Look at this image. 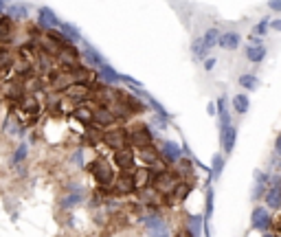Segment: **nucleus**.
<instances>
[{
	"label": "nucleus",
	"instance_id": "nucleus-1",
	"mask_svg": "<svg viewBox=\"0 0 281 237\" xmlns=\"http://www.w3.org/2000/svg\"><path fill=\"white\" fill-rule=\"evenodd\" d=\"M103 143H106L108 147H112V150H125L128 147V134H125L123 130H110L103 134Z\"/></svg>",
	"mask_w": 281,
	"mask_h": 237
},
{
	"label": "nucleus",
	"instance_id": "nucleus-2",
	"mask_svg": "<svg viewBox=\"0 0 281 237\" xmlns=\"http://www.w3.org/2000/svg\"><path fill=\"white\" fill-rule=\"evenodd\" d=\"M92 176L99 185H110L112 183V167L106 163V161H95L92 163Z\"/></svg>",
	"mask_w": 281,
	"mask_h": 237
},
{
	"label": "nucleus",
	"instance_id": "nucleus-3",
	"mask_svg": "<svg viewBox=\"0 0 281 237\" xmlns=\"http://www.w3.org/2000/svg\"><path fill=\"white\" fill-rule=\"evenodd\" d=\"M271 189L266 194V202L271 209H281V176H273L271 178Z\"/></svg>",
	"mask_w": 281,
	"mask_h": 237
},
{
	"label": "nucleus",
	"instance_id": "nucleus-4",
	"mask_svg": "<svg viewBox=\"0 0 281 237\" xmlns=\"http://www.w3.org/2000/svg\"><path fill=\"white\" fill-rule=\"evenodd\" d=\"M128 139L132 141V145H136V147H141V150H145V147L150 145V141H152V132L141 125V128H134V130L130 132Z\"/></svg>",
	"mask_w": 281,
	"mask_h": 237
},
{
	"label": "nucleus",
	"instance_id": "nucleus-5",
	"mask_svg": "<svg viewBox=\"0 0 281 237\" xmlns=\"http://www.w3.org/2000/svg\"><path fill=\"white\" fill-rule=\"evenodd\" d=\"M251 218H253V220H251V222H253V229H257V231H268V229H271V222H273V220H271V213H268L266 209L257 207L255 211H253Z\"/></svg>",
	"mask_w": 281,
	"mask_h": 237
},
{
	"label": "nucleus",
	"instance_id": "nucleus-6",
	"mask_svg": "<svg viewBox=\"0 0 281 237\" xmlns=\"http://www.w3.org/2000/svg\"><path fill=\"white\" fill-rule=\"evenodd\" d=\"M114 163H117L119 169L128 172V169H132V165H134V154H132V150H119V152H114Z\"/></svg>",
	"mask_w": 281,
	"mask_h": 237
},
{
	"label": "nucleus",
	"instance_id": "nucleus-7",
	"mask_svg": "<svg viewBox=\"0 0 281 237\" xmlns=\"http://www.w3.org/2000/svg\"><path fill=\"white\" fill-rule=\"evenodd\" d=\"M220 139H222V147L227 152H233L235 147V139H238V130L233 125H227V128L220 130Z\"/></svg>",
	"mask_w": 281,
	"mask_h": 237
},
{
	"label": "nucleus",
	"instance_id": "nucleus-8",
	"mask_svg": "<svg viewBox=\"0 0 281 237\" xmlns=\"http://www.w3.org/2000/svg\"><path fill=\"white\" fill-rule=\"evenodd\" d=\"M156 187H158V191H161V194H165V191H174L176 189V178L172 174H161L156 178Z\"/></svg>",
	"mask_w": 281,
	"mask_h": 237
},
{
	"label": "nucleus",
	"instance_id": "nucleus-9",
	"mask_svg": "<svg viewBox=\"0 0 281 237\" xmlns=\"http://www.w3.org/2000/svg\"><path fill=\"white\" fill-rule=\"evenodd\" d=\"M143 224L147 227V231H163V229H167V224H165V220L161 216H145L143 218Z\"/></svg>",
	"mask_w": 281,
	"mask_h": 237
},
{
	"label": "nucleus",
	"instance_id": "nucleus-10",
	"mask_svg": "<svg viewBox=\"0 0 281 237\" xmlns=\"http://www.w3.org/2000/svg\"><path fill=\"white\" fill-rule=\"evenodd\" d=\"M81 196H84V191H81V187H73V194L62 198V209H70L75 205H79L81 202Z\"/></svg>",
	"mask_w": 281,
	"mask_h": 237
},
{
	"label": "nucleus",
	"instance_id": "nucleus-11",
	"mask_svg": "<svg viewBox=\"0 0 281 237\" xmlns=\"http://www.w3.org/2000/svg\"><path fill=\"white\" fill-rule=\"evenodd\" d=\"M218 44L222 48H238L240 46V35L238 33H224V35H220Z\"/></svg>",
	"mask_w": 281,
	"mask_h": 237
},
{
	"label": "nucleus",
	"instance_id": "nucleus-12",
	"mask_svg": "<svg viewBox=\"0 0 281 237\" xmlns=\"http://www.w3.org/2000/svg\"><path fill=\"white\" fill-rule=\"evenodd\" d=\"M40 24L42 26H46V29H51V26H55V24H59L57 22V18H55V13L48 7H42L40 9Z\"/></svg>",
	"mask_w": 281,
	"mask_h": 237
},
{
	"label": "nucleus",
	"instance_id": "nucleus-13",
	"mask_svg": "<svg viewBox=\"0 0 281 237\" xmlns=\"http://www.w3.org/2000/svg\"><path fill=\"white\" fill-rule=\"evenodd\" d=\"M266 176L262 172H255V187H253V200H260L264 194V187H266Z\"/></svg>",
	"mask_w": 281,
	"mask_h": 237
},
{
	"label": "nucleus",
	"instance_id": "nucleus-14",
	"mask_svg": "<svg viewBox=\"0 0 281 237\" xmlns=\"http://www.w3.org/2000/svg\"><path fill=\"white\" fill-rule=\"evenodd\" d=\"M150 167H139L134 169V174H132V180H134V185H150Z\"/></svg>",
	"mask_w": 281,
	"mask_h": 237
},
{
	"label": "nucleus",
	"instance_id": "nucleus-15",
	"mask_svg": "<svg viewBox=\"0 0 281 237\" xmlns=\"http://www.w3.org/2000/svg\"><path fill=\"white\" fill-rule=\"evenodd\" d=\"M163 156H165V158H169L172 163H176V161H178V156H180V147L176 145V143L167 141V143L163 145Z\"/></svg>",
	"mask_w": 281,
	"mask_h": 237
},
{
	"label": "nucleus",
	"instance_id": "nucleus-16",
	"mask_svg": "<svg viewBox=\"0 0 281 237\" xmlns=\"http://www.w3.org/2000/svg\"><path fill=\"white\" fill-rule=\"evenodd\" d=\"M114 187H117L119 194H128V191L134 189V180H132V176L123 174V176H121V178L117 180V185H114Z\"/></svg>",
	"mask_w": 281,
	"mask_h": 237
},
{
	"label": "nucleus",
	"instance_id": "nucleus-17",
	"mask_svg": "<svg viewBox=\"0 0 281 237\" xmlns=\"http://www.w3.org/2000/svg\"><path fill=\"white\" fill-rule=\"evenodd\" d=\"M246 55H249L251 62H262V59L266 57V48H264L262 44H253L249 51H246Z\"/></svg>",
	"mask_w": 281,
	"mask_h": 237
},
{
	"label": "nucleus",
	"instance_id": "nucleus-18",
	"mask_svg": "<svg viewBox=\"0 0 281 237\" xmlns=\"http://www.w3.org/2000/svg\"><path fill=\"white\" fill-rule=\"evenodd\" d=\"M9 15L13 20H26L29 7H26V4H13V7H9Z\"/></svg>",
	"mask_w": 281,
	"mask_h": 237
},
{
	"label": "nucleus",
	"instance_id": "nucleus-19",
	"mask_svg": "<svg viewBox=\"0 0 281 237\" xmlns=\"http://www.w3.org/2000/svg\"><path fill=\"white\" fill-rule=\"evenodd\" d=\"M218 110H220V123H222V128L231 125V121H229V110H227V99H224V97H220Z\"/></svg>",
	"mask_w": 281,
	"mask_h": 237
},
{
	"label": "nucleus",
	"instance_id": "nucleus-20",
	"mask_svg": "<svg viewBox=\"0 0 281 237\" xmlns=\"http://www.w3.org/2000/svg\"><path fill=\"white\" fill-rule=\"evenodd\" d=\"M187 227L191 231V237H200V229H202V216H191Z\"/></svg>",
	"mask_w": 281,
	"mask_h": 237
},
{
	"label": "nucleus",
	"instance_id": "nucleus-21",
	"mask_svg": "<svg viewBox=\"0 0 281 237\" xmlns=\"http://www.w3.org/2000/svg\"><path fill=\"white\" fill-rule=\"evenodd\" d=\"M218 40H220V31H218V29H209V31L205 33V37H202V42H205L207 48H213V46L218 44Z\"/></svg>",
	"mask_w": 281,
	"mask_h": 237
},
{
	"label": "nucleus",
	"instance_id": "nucleus-22",
	"mask_svg": "<svg viewBox=\"0 0 281 237\" xmlns=\"http://www.w3.org/2000/svg\"><path fill=\"white\" fill-rule=\"evenodd\" d=\"M233 106H235V110H238L240 114H246V112H249V97H246V95H235Z\"/></svg>",
	"mask_w": 281,
	"mask_h": 237
},
{
	"label": "nucleus",
	"instance_id": "nucleus-23",
	"mask_svg": "<svg viewBox=\"0 0 281 237\" xmlns=\"http://www.w3.org/2000/svg\"><path fill=\"white\" fill-rule=\"evenodd\" d=\"M191 51H194V57H196V59H202V57H205L207 46H205V42H202V37H196V40H194V46H191Z\"/></svg>",
	"mask_w": 281,
	"mask_h": 237
},
{
	"label": "nucleus",
	"instance_id": "nucleus-24",
	"mask_svg": "<svg viewBox=\"0 0 281 237\" xmlns=\"http://www.w3.org/2000/svg\"><path fill=\"white\" fill-rule=\"evenodd\" d=\"M84 48H86V55L90 57V62H92V64H101V66H103V57L95 51V48L90 46V44H84Z\"/></svg>",
	"mask_w": 281,
	"mask_h": 237
},
{
	"label": "nucleus",
	"instance_id": "nucleus-25",
	"mask_svg": "<svg viewBox=\"0 0 281 237\" xmlns=\"http://www.w3.org/2000/svg\"><path fill=\"white\" fill-rule=\"evenodd\" d=\"M240 84L244 88H249V90H255V88L260 86V81H257L253 75H244V77H240Z\"/></svg>",
	"mask_w": 281,
	"mask_h": 237
},
{
	"label": "nucleus",
	"instance_id": "nucleus-26",
	"mask_svg": "<svg viewBox=\"0 0 281 237\" xmlns=\"http://www.w3.org/2000/svg\"><path fill=\"white\" fill-rule=\"evenodd\" d=\"M92 119H97L101 125H108L110 121H112V114H110L108 110H97V112H95V117H92Z\"/></svg>",
	"mask_w": 281,
	"mask_h": 237
},
{
	"label": "nucleus",
	"instance_id": "nucleus-27",
	"mask_svg": "<svg viewBox=\"0 0 281 237\" xmlns=\"http://www.w3.org/2000/svg\"><path fill=\"white\" fill-rule=\"evenodd\" d=\"M222 169H224V158L222 156H213V172H211V176L213 178H218V176L222 174Z\"/></svg>",
	"mask_w": 281,
	"mask_h": 237
},
{
	"label": "nucleus",
	"instance_id": "nucleus-28",
	"mask_svg": "<svg viewBox=\"0 0 281 237\" xmlns=\"http://www.w3.org/2000/svg\"><path fill=\"white\" fill-rule=\"evenodd\" d=\"M101 75L106 77L108 81H114V84H117V81L121 79V75H117V73H114V70L110 68V66H101Z\"/></svg>",
	"mask_w": 281,
	"mask_h": 237
},
{
	"label": "nucleus",
	"instance_id": "nucleus-29",
	"mask_svg": "<svg viewBox=\"0 0 281 237\" xmlns=\"http://www.w3.org/2000/svg\"><path fill=\"white\" fill-rule=\"evenodd\" d=\"M57 26H59V29H62V31H64L68 37H73V40H79V31H77V29H73V26H70V24H66V22H62V24H57Z\"/></svg>",
	"mask_w": 281,
	"mask_h": 237
},
{
	"label": "nucleus",
	"instance_id": "nucleus-30",
	"mask_svg": "<svg viewBox=\"0 0 281 237\" xmlns=\"http://www.w3.org/2000/svg\"><path fill=\"white\" fill-rule=\"evenodd\" d=\"M77 119H81L84 123H90L92 121V114H90V110H86V108H81V110H77V114H75Z\"/></svg>",
	"mask_w": 281,
	"mask_h": 237
},
{
	"label": "nucleus",
	"instance_id": "nucleus-31",
	"mask_svg": "<svg viewBox=\"0 0 281 237\" xmlns=\"http://www.w3.org/2000/svg\"><path fill=\"white\" fill-rule=\"evenodd\" d=\"M211 213H213V191L209 189L207 191V218H211Z\"/></svg>",
	"mask_w": 281,
	"mask_h": 237
},
{
	"label": "nucleus",
	"instance_id": "nucleus-32",
	"mask_svg": "<svg viewBox=\"0 0 281 237\" xmlns=\"http://www.w3.org/2000/svg\"><path fill=\"white\" fill-rule=\"evenodd\" d=\"M187 194H189V187H185V185H176V198H178V200L187 198Z\"/></svg>",
	"mask_w": 281,
	"mask_h": 237
},
{
	"label": "nucleus",
	"instance_id": "nucleus-33",
	"mask_svg": "<svg viewBox=\"0 0 281 237\" xmlns=\"http://www.w3.org/2000/svg\"><path fill=\"white\" fill-rule=\"evenodd\" d=\"M24 156H26V145H20V150L15 152L13 161H15V163H20V161H22V158H24Z\"/></svg>",
	"mask_w": 281,
	"mask_h": 237
},
{
	"label": "nucleus",
	"instance_id": "nucleus-34",
	"mask_svg": "<svg viewBox=\"0 0 281 237\" xmlns=\"http://www.w3.org/2000/svg\"><path fill=\"white\" fill-rule=\"evenodd\" d=\"M268 7H271L273 11H281V0H271V2H268Z\"/></svg>",
	"mask_w": 281,
	"mask_h": 237
},
{
	"label": "nucleus",
	"instance_id": "nucleus-35",
	"mask_svg": "<svg viewBox=\"0 0 281 237\" xmlns=\"http://www.w3.org/2000/svg\"><path fill=\"white\" fill-rule=\"evenodd\" d=\"M266 24H268V22H266V20H262V22H260V26H257V33H264V31H266Z\"/></svg>",
	"mask_w": 281,
	"mask_h": 237
},
{
	"label": "nucleus",
	"instance_id": "nucleus-36",
	"mask_svg": "<svg viewBox=\"0 0 281 237\" xmlns=\"http://www.w3.org/2000/svg\"><path fill=\"white\" fill-rule=\"evenodd\" d=\"M273 29H275V31H281V20H275V22H273Z\"/></svg>",
	"mask_w": 281,
	"mask_h": 237
},
{
	"label": "nucleus",
	"instance_id": "nucleus-37",
	"mask_svg": "<svg viewBox=\"0 0 281 237\" xmlns=\"http://www.w3.org/2000/svg\"><path fill=\"white\" fill-rule=\"evenodd\" d=\"M275 150H277V154L281 156V134H279V139H277V145H275Z\"/></svg>",
	"mask_w": 281,
	"mask_h": 237
},
{
	"label": "nucleus",
	"instance_id": "nucleus-38",
	"mask_svg": "<svg viewBox=\"0 0 281 237\" xmlns=\"http://www.w3.org/2000/svg\"><path fill=\"white\" fill-rule=\"evenodd\" d=\"M4 7V0H0V9H2Z\"/></svg>",
	"mask_w": 281,
	"mask_h": 237
},
{
	"label": "nucleus",
	"instance_id": "nucleus-39",
	"mask_svg": "<svg viewBox=\"0 0 281 237\" xmlns=\"http://www.w3.org/2000/svg\"><path fill=\"white\" fill-rule=\"evenodd\" d=\"M264 237H275V235H271V233H268V235H264Z\"/></svg>",
	"mask_w": 281,
	"mask_h": 237
},
{
	"label": "nucleus",
	"instance_id": "nucleus-40",
	"mask_svg": "<svg viewBox=\"0 0 281 237\" xmlns=\"http://www.w3.org/2000/svg\"><path fill=\"white\" fill-rule=\"evenodd\" d=\"M279 231H281V222H279Z\"/></svg>",
	"mask_w": 281,
	"mask_h": 237
}]
</instances>
